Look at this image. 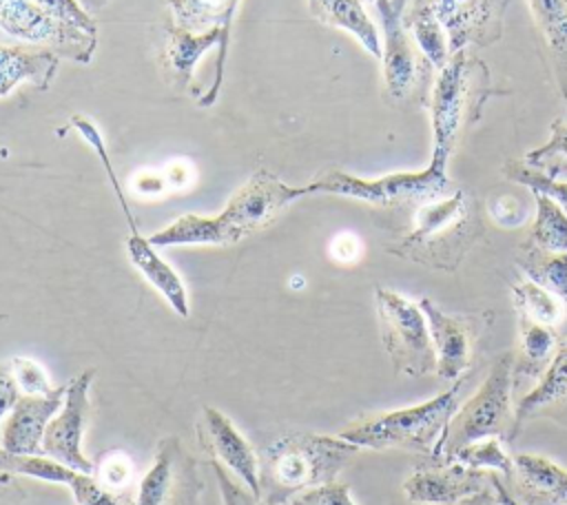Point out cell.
<instances>
[{
  "label": "cell",
  "mask_w": 567,
  "mask_h": 505,
  "mask_svg": "<svg viewBox=\"0 0 567 505\" xmlns=\"http://www.w3.org/2000/svg\"><path fill=\"white\" fill-rule=\"evenodd\" d=\"M361 447L317 432H286L257 454L259 503L288 505L297 494L332 483Z\"/></svg>",
  "instance_id": "cell-2"
},
{
  "label": "cell",
  "mask_w": 567,
  "mask_h": 505,
  "mask_svg": "<svg viewBox=\"0 0 567 505\" xmlns=\"http://www.w3.org/2000/svg\"><path fill=\"white\" fill-rule=\"evenodd\" d=\"M308 7L319 22L352 33L368 53L381 58L383 49L379 31L370 20L368 11L363 9L361 0H308Z\"/></svg>",
  "instance_id": "cell-26"
},
{
  "label": "cell",
  "mask_w": 567,
  "mask_h": 505,
  "mask_svg": "<svg viewBox=\"0 0 567 505\" xmlns=\"http://www.w3.org/2000/svg\"><path fill=\"white\" fill-rule=\"evenodd\" d=\"M516 264L529 281L558 297L567 308V252H547L529 241H523L516 252ZM563 339H567V326Z\"/></svg>",
  "instance_id": "cell-27"
},
{
  "label": "cell",
  "mask_w": 567,
  "mask_h": 505,
  "mask_svg": "<svg viewBox=\"0 0 567 505\" xmlns=\"http://www.w3.org/2000/svg\"><path fill=\"white\" fill-rule=\"evenodd\" d=\"M505 177L516 182V184H523L527 186L532 193H545L549 195L551 199H556L563 210L567 213V182H558L532 166H527L525 162H507L505 168H503Z\"/></svg>",
  "instance_id": "cell-33"
},
{
  "label": "cell",
  "mask_w": 567,
  "mask_h": 505,
  "mask_svg": "<svg viewBox=\"0 0 567 505\" xmlns=\"http://www.w3.org/2000/svg\"><path fill=\"white\" fill-rule=\"evenodd\" d=\"M95 478L115 494L128 496V483L133 474V463L122 452H109L102 456V461L95 465Z\"/></svg>",
  "instance_id": "cell-35"
},
{
  "label": "cell",
  "mask_w": 567,
  "mask_h": 505,
  "mask_svg": "<svg viewBox=\"0 0 567 505\" xmlns=\"http://www.w3.org/2000/svg\"><path fill=\"white\" fill-rule=\"evenodd\" d=\"M518 319V354L514 357V388L525 381H538L551 363L563 337L558 330L536 323L527 317Z\"/></svg>",
  "instance_id": "cell-25"
},
{
  "label": "cell",
  "mask_w": 567,
  "mask_h": 505,
  "mask_svg": "<svg viewBox=\"0 0 567 505\" xmlns=\"http://www.w3.org/2000/svg\"><path fill=\"white\" fill-rule=\"evenodd\" d=\"M492 86L489 69L470 49L450 53L447 64L436 73L430 89L432 164L447 168V162L467 126L478 122Z\"/></svg>",
  "instance_id": "cell-4"
},
{
  "label": "cell",
  "mask_w": 567,
  "mask_h": 505,
  "mask_svg": "<svg viewBox=\"0 0 567 505\" xmlns=\"http://www.w3.org/2000/svg\"><path fill=\"white\" fill-rule=\"evenodd\" d=\"M208 465H210V470L215 474V481L219 485V494H221L224 505H259V501L252 496V492L244 483H237L221 463L208 458Z\"/></svg>",
  "instance_id": "cell-38"
},
{
  "label": "cell",
  "mask_w": 567,
  "mask_h": 505,
  "mask_svg": "<svg viewBox=\"0 0 567 505\" xmlns=\"http://www.w3.org/2000/svg\"><path fill=\"white\" fill-rule=\"evenodd\" d=\"M405 7L408 0H377L374 9L383 27V82L392 100L401 102L419 89L423 69L430 64L419 47L414 44L412 33L405 27Z\"/></svg>",
  "instance_id": "cell-12"
},
{
  "label": "cell",
  "mask_w": 567,
  "mask_h": 505,
  "mask_svg": "<svg viewBox=\"0 0 567 505\" xmlns=\"http://www.w3.org/2000/svg\"><path fill=\"white\" fill-rule=\"evenodd\" d=\"M558 93L567 104V0H527Z\"/></svg>",
  "instance_id": "cell-22"
},
{
  "label": "cell",
  "mask_w": 567,
  "mask_h": 505,
  "mask_svg": "<svg viewBox=\"0 0 567 505\" xmlns=\"http://www.w3.org/2000/svg\"><path fill=\"white\" fill-rule=\"evenodd\" d=\"M450 458H454L467 467H476V470H483V467H489L494 472L498 470L505 474L507 483L514 478V458L503 450V441L496 436L467 443V445L454 450V454Z\"/></svg>",
  "instance_id": "cell-31"
},
{
  "label": "cell",
  "mask_w": 567,
  "mask_h": 505,
  "mask_svg": "<svg viewBox=\"0 0 567 505\" xmlns=\"http://www.w3.org/2000/svg\"><path fill=\"white\" fill-rule=\"evenodd\" d=\"M487 487H492V470L432 456H425L403 483L408 501L419 505H458Z\"/></svg>",
  "instance_id": "cell-13"
},
{
  "label": "cell",
  "mask_w": 567,
  "mask_h": 505,
  "mask_svg": "<svg viewBox=\"0 0 567 505\" xmlns=\"http://www.w3.org/2000/svg\"><path fill=\"white\" fill-rule=\"evenodd\" d=\"M60 55L49 49L4 47L0 44V97L11 93L20 82L47 89L58 71Z\"/></svg>",
  "instance_id": "cell-24"
},
{
  "label": "cell",
  "mask_w": 567,
  "mask_h": 505,
  "mask_svg": "<svg viewBox=\"0 0 567 505\" xmlns=\"http://www.w3.org/2000/svg\"><path fill=\"white\" fill-rule=\"evenodd\" d=\"M31 2H35L53 20L97 38V24H95L93 16L78 0H31Z\"/></svg>",
  "instance_id": "cell-34"
},
{
  "label": "cell",
  "mask_w": 567,
  "mask_h": 505,
  "mask_svg": "<svg viewBox=\"0 0 567 505\" xmlns=\"http://www.w3.org/2000/svg\"><path fill=\"white\" fill-rule=\"evenodd\" d=\"M197 439L208 458L221 463L259 501V461L250 443L239 434L230 419L217 408H204L197 421Z\"/></svg>",
  "instance_id": "cell-16"
},
{
  "label": "cell",
  "mask_w": 567,
  "mask_h": 505,
  "mask_svg": "<svg viewBox=\"0 0 567 505\" xmlns=\"http://www.w3.org/2000/svg\"><path fill=\"white\" fill-rule=\"evenodd\" d=\"M509 485L520 505H567V470L543 456L518 454Z\"/></svg>",
  "instance_id": "cell-20"
},
{
  "label": "cell",
  "mask_w": 567,
  "mask_h": 505,
  "mask_svg": "<svg viewBox=\"0 0 567 505\" xmlns=\"http://www.w3.org/2000/svg\"><path fill=\"white\" fill-rule=\"evenodd\" d=\"M202 481L195 461L177 436H166L155 450L153 465L142 476L133 505H199Z\"/></svg>",
  "instance_id": "cell-11"
},
{
  "label": "cell",
  "mask_w": 567,
  "mask_h": 505,
  "mask_svg": "<svg viewBox=\"0 0 567 505\" xmlns=\"http://www.w3.org/2000/svg\"><path fill=\"white\" fill-rule=\"evenodd\" d=\"M421 2H427V0H408V4H421Z\"/></svg>",
  "instance_id": "cell-44"
},
{
  "label": "cell",
  "mask_w": 567,
  "mask_h": 505,
  "mask_svg": "<svg viewBox=\"0 0 567 505\" xmlns=\"http://www.w3.org/2000/svg\"><path fill=\"white\" fill-rule=\"evenodd\" d=\"M166 4L171 9V24H175L177 29L202 33V31L221 27L224 35L217 47L215 78L208 93H204L199 100V106H210L217 100V93L221 86L228 42H230V27H233V18L239 7V0H166Z\"/></svg>",
  "instance_id": "cell-18"
},
{
  "label": "cell",
  "mask_w": 567,
  "mask_h": 505,
  "mask_svg": "<svg viewBox=\"0 0 567 505\" xmlns=\"http://www.w3.org/2000/svg\"><path fill=\"white\" fill-rule=\"evenodd\" d=\"M86 11H100L109 0H78Z\"/></svg>",
  "instance_id": "cell-43"
},
{
  "label": "cell",
  "mask_w": 567,
  "mask_h": 505,
  "mask_svg": "<svg viewBox=\"0 0 567 505\" xmlns=\"http://www.w3.org/2000/svg\"><path fill=\"white\" fill-rule=\"evenodd\" d=\"M288 505H354V501L346 483L332 481L297 494Z\"/></svg>",
  "instance_id": "cell-36"
},
{
  "label": "cell",
  "mask_w": 567,
  "mask_h": 505,
  "mask_svg": "<svg viewBox=\"0 0 567 505\" xmlns=\"http://www.w3.org/2000/svg\"><path fill=\"white\" fill-rule=\"evenodd\" d=\"M29 496V489L22 476L0 470V505H22Z\"/></svg>",
  "instance_id": "cell-41"
},
{
  "label": "cell",
  "mask_w": 567,
  "mask_h": 505,
  "mask_svg": "<svg viewBox=\"0 0 567 505\" xmlns=\"http://www.w3.org/2000/svg\"><path fill=\"white\" fill-rule=\"evenodd\" d=\"M514 354L503 352L489 368L481 388L452 414L436 458H450L454 450L489 436L514 441Z\"/></svg>",
  "instance_id": "cell-6"
},
{
  "label": "cell",
  "mask_w": 567,
  "mask_h": 505,
  "mask_svg": "<svg viewBox=\"0 0 567 505\" xmlns=\"http://www.w3.org/2000/svg\"><path fill=\"white\" fill-rule=\"evenodd\" d=\"M259 505H272V503H259Z\"/></svg>",
  "instance_id": "cell-46"
},
{
  "label": "cell",
  "mask_w": 567,
  "mask_h": 505,
  "mask_svg": "<svg viewBox=\"0 0 567 505\" xmlns=\"http://www.w3.org/2000/svg\"><path fill=\"white\" fill-rule=\"evenodd\" d=\"M18 399H20V385L13 377L11 361H2L0 363V423L11 412Z\"/></svg>",
  "instance_id": "cell-40"
},
{
  "label": "cell",
  "mask_w": 567,
  "mask_h": 505,
  "mask_svg": "<svg viewBox=\"0 0 567 505\" xmlns=\"http://www.w3.org/2000/svg\"><path fill=\"white\" fill-rule=\"evenodd\" d=\"M64 392L66 383L47 394H20L2 425V447L13 454H44V430L62 408Z\"/></svg>",
  "instance_id": "cell-17"
},
{
  "label": "cell",
  "mask_w": 567,
  "mask_h": 505,
  "mask_svg": "<svg viewBox=\"0 0 567 505\" xmlns=\"http://www.w3.org/2000/svg\"><path fill=\"white\" fill-rule=\"evenodd\" d=\"M461 505H503L498 498H496V494H494V489L492 487H487V489H483V492H478L476 496H472V498H467V501H463Z\"/></svg>",
  "instance_id": "cell-42"
},
{
  "label": "cell",
  "mask_w": 567,
  "mask_h": 505,
  "mask_svg": "<svg viewBox=\"0 0 567 505\" xmlns=\"http://www.w3.org/2000/svg\"><path fill=\"white\" fill-rule=\"evenodd\" d=\"M126 257L133 264V268L140 270V275L166 299V303L179 315L188 317L190 306H188V292L182 281V277L175 272V268L162 259L155 250V246L137 233H128L126 237Z\"/></svg>",
  "instance_id": "cell-21"
},
{
  "label": "cell",
  "mask_w": 567,
  "mask_h": 505,
  "mask_svg": "<svg viewBox=\"0 0 567 505\" xmlns=\"http://www.w3.org/2000/svg\"><path fill=\"white\" fill-rule=\"evenodd\" d=\"M0 29L80 64H89L97 49L95 35L53 20L31 0H0Z\"/></svg>",
  "instance_id": "cell-9"
},
{
  "label": "cell",
  "mask_w": 567,
  "mask_h": 505,
  "mask_svg": "<svg viewBox=\"0 0 567 505\" xmlns=\"http://www.w3.org/2000/svg\"><path fill=\"white\" fill-rule=\"evenodd\" d=\"M71 126L84 137V142L97 153V157H100V162H102V166H104V171H106V175H109V182H111V186H113V190H115V197H117V202H120V208H122V213H124V217H126V224H128V230L131 233H137L140 228H137V224H135V217H133V213H131V206H128V202H126V195H124V190H122V186H120V182H117V177H115V171H113V164H111V157H109V151H106V146H104V142H102V135H100V131L91 124V120H86L84 115H73L71 117Z\"/></svg>",
  "instance_id": "cell-32"
},
{
  "label": "cell",
  "mask_w": 567,
  "mask_h": 505,
  "mask_svg": "<svg viewBox=\"0 0 567 505\" xmlns=\"http://www.w3.org/2000/svg\"><path fill=\"white\" fill-rule=\"evenodd\" d=\"M361 2H370V4H377V0H361Z\"/></svg>",
  "instance_id": "cell-45"
},
{
  "label": "cell",
  "mask_w": 567,
  "mask_h": 505,
  "mask_svg": "<svg viewBox=\"0 0 567 505\" xmlns=\"http://www.w3.org/2000/svg\"><path fill=\"white\" fill-rule=\"evenodd\" d=\"M536 219L529 233V244L547 252H567V213L545 193H534Z\"/></svg>",
  "instance_id": "cell-30"
},
{
  "label": "cell",
  "mask_w": 567,
  "mask_h": 505,
  "mask_svg": "<svg viewBox=\"0 0 567 505\" xmlns=\"http://www.w3.org/2000/svg\"><path fill=\"white\" fill-rule=\"evenodd\" d=\"M310 195L330 193L365 202L379 208H421L430 202L443 199L454 193L447 168L430 162L427 168L416 173H390L377 179H361L343 171H326L308 184Z\"/></svg>",
  "instance_id": "cell-7"
},
{
  "label": "cell",
  "mask_w": 567,
  "mask_h": 505,
  "mask_svg": "<svg viewBox=\"0 0 567 505\" xmlns=\"http://www.w3.org/2000/svg\"><path fill=\"white\" fill-rule=\"evenodd\" d=\"M11 368L22 394H47L51 390L44 370L35 361L24 357H13Z\"/></svg>",
  "instance_id": "cell-37"
},
{
  "label": "cell",
  "mask_w": 567,
  "mask_h": 505,
  "mask_svg": "<svg viewBox=\"0 0 567 505\" xmlns=\"http://www.w3.org/2000/svg\"><path fill=\"white\" fill-rule=\"evenodd\" d=\"M554 157H560V159L567 162V122L565 120H556L551 124L549 142L543 148H536V151L527 153L525 164L536 166V164H540L545 159H554Z\"/></svg>",
  "instance_id": "cell-39"
},
{
  "label": "cell",
  "mask_w": 567,
  "mask_h": 505,
  "mask_svg": "<svg viewBox=\"0 0 567 505\" xmlns=\"http://www.w3.org/2000/svg\"><path fill=\"white\" fill-rule=\"evenodd\" d=\"M419 308L427 319L436 352V377L450 383L467 377L476 359L478 341L489 326V315H450L427 297L419 301Z\"/></svg>",
  "instance_id": "cell-10"
},
{
  "label": "cell",
  "mask_w": 567,
  "mask_h": 505,
  "mask_svg": "<svg viewBox=\"0 0 567 505\" xmlns=\"http://www.w3.org/2000/svg\"><path fill=\"white\" fill-rule=\"evenodd\" d=\"M95 379V370H82L66 383L64 401L58 414L44 430L42 452L71 470L93 474L95 465L82 452V434L89 419V390Z\"/></svg>",
  "instance_id": "cell-14"
},
{
  "label": "cell",
  "mask_w": 567,
  "mask_h": 505,
  "mask_svg": "<svg viewBox=\"0 0 567 505\" xmlns=\"http://www.w3.org/2000/svg\"><path fill=\"white\" fill-rule=\"evenodd\" d=\"M545 414L567 427V339L560 341L538 383L518 401L514 410V441L532 419Z\"/></svg>",
  "instance_id": "cell-19"
},
{
  "label": "cell",
  "mask_w": 567,
  "mask_h": 505,
  "mask_svg": "<svg viewBox=\"0 0 567 505\" xmlns=\"http://www.w3.org/2000/svg\"><path fill=\"white\" fill-rule=\"evenodd\" d=\"M512 299H514L516 315L527 317L536 323L549 326L558 330V334L563 337L567 326V308L558 297H554L551 292H547L545 288L527 279L512 288Z\"/></svg>",
  "instance_id": "cell-29"
},
{
  "label": "cell",
  "mask_w": 567,
  "mask_h": 505,
  "mask_svg": "<svg viewBox=\"0 0 567 505\" xmlns=\"http://www.w3.org/2000/svg\"><path fill=\"white\" fill-rule=\"evenodd\" d=\"M465 379L467 377L452 381L447 390L439 392L425 403L390 412L363 414L341 427L339 436L354 443L357 447L405 450L436 458L447 423L461 405L458 396Z\"/></svg>",
  "instance_id": "cell-5"
},
{
  "label": "cell",
  "mask_w": 567,
  "mask_h": 505,
  "mask_svg": "<svg viewBox=\"0 0 567 505\" xmlns=\"http://www.w3.org/2000/svg\"><path fill=\"white\" fill-rule=\"evenodd\" d=\"M483 219L472 195L456 188L443 199L414 213V226L388 252L414 264L454 272L472 246L483 237Z\"/></svg>",
  "instance_id": "cell-3"
},
{
  "label": "cell",
  "mask_w": 567,
  "mask_h": 505,
  "mask_svg": "<svg viewBox=\"0 0 567 505\" xmlns=\"http://www.w3.org/2000/svg\"><path fill=\"white\" fill-rule=\"evenodd\" d=\"M403 20H405V27L412 33L414 44L419 47L421 55L436 71H441L450 60V42H447L445 27L441 24V20L436 18V13L430 7V0L421 2V4H408Z\"/></svg>",
  "instance_id": "cell-28"
},
{
  "label": "cell",
  "mask_w": 567,
  "mask_h": 505,
  "mask_svg": "<svg viewBox=\"0 0 567 505\" xmlns=\"http://www.w3.org/2000/svg\"><path fill=\"white\" fill-rule=\"evenodd\" d=\"M306 195H310L308 184L290 186L259 168L230 195L219 215H182L148 241L153 246H233L272 224L281 210Z\"/></svg>",
  "instance_id": "cell-1"
},
{
  "label": "cell",
  "mask_w": 567,
  "mask_h": 505,
  "mask_svg": "<svg viewBox=\"0 0 567 505\" xmlns=\"http://www.w3.org/2000/svg\"><path fill=\"white\" fill-rule=\"evenodd\" d=\"M221 27L202 31V33H193V31H184L177 29L175 24L168 22L166 27V42L159 55L162 69L168 75V82L184 89L190 84L193 71L197 60L213 47H219L221 42Z\"/></svg>",
  "instance_id": "cell-23"
},
{
  "label": "cell",
  "mask_w": 567,
  "mask_h": 505,
  "mask_svg": "<svg viewBox=\"0 0 567 505\" xmlns=\"http://www.w3.org/2000/svg\"><path fill=\"white\" fill-rule=\"evenodd\" d=\"M374 301L381 343L394 372L410 379L436 372V352L427 330V319L419 303H412L388 288H377Z\"/></svg>",
  "instance_id": "cell-8"
},
{
  "label": "cell",
  "mask_w": 567,
  "mask_h": 505,
  "mask_svg": "<svg viewBox=\"0 0 567 505\" xmlns=\"http://www.w3.org/2000/svg\"><path fill=\"white\" fill-rule=\"evenodd\" d=\"M509 0H430L447 33L450 53L483 49L501 40Z\"/></svg>",
  "instance_id": "cell-15"
}]
</instances>
